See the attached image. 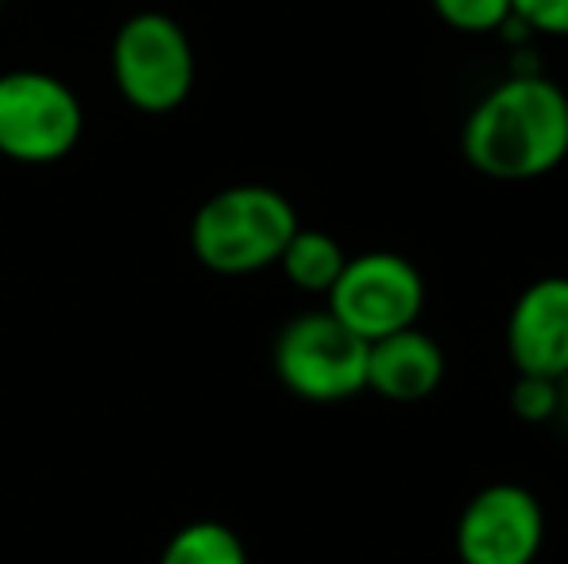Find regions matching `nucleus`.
Wrapping results in <instances>:
<instances>
[{
    "label": "nucleus",
    "instance_id": "obj_1",
    "mask_svg": "<svg viewBox=\"0 0 568 564\" xmlns=\"http://www.w3.org/2000/svg\"><path fill=\"white\" fill-rule=\"evenodd\" d=\"M460 151L495 182H530L568 158V93L546 74H510L468 113Z\"/></svg>",
    "mask_w": 568,
    "mask_h": 564
},
{
    "label": "nucleus",
    "instance_id": "obj_2",
    "mask_svg": "<svg viewBox=\"0 0 568 564\" xmlns=\"http://www.w3.org/2000/svg\"><path fill=\"white\" fill-rule=\"evenodd\" d=\"M298 233V209L271 186H229L197 205L190 221V252L213 275H255L275 267Z\"/></svg>",
    "mask_w": 568,
    "mask_h": 564
},
{
    "label": "nucleus",
    "instance_id": "obj_3",
    "mask_svg": "<svg viewBox=\"0 0 568 564\" xmlns=\"http://www.w3.org/2000/svg\"><path fill=\"white\" fill-rule=\"evenodd\" d=\"M109 62H113L116 93L148 116L174 113L194 93V43L186 28L166 12L128 16L113 35Z\"/></svg>",
    "mask_w": 568,
    "mask_h": 564
},
{
    "label": "nucleus",
    "instance_id": "obj_4",
    "mask_svg": "<svg viewBox=\"0 0 568 564\" xmlns=\"http://www.w3.org/2000/svg\"><path fill=\"white\" fill-rule=\"evenodd\" d=\"M275 376L306 402H344L367 391V340L341 325L329 309H310L278 329Z\"/></svg>",
    "mask_w": 568,
    "mask_h": 564
},
{
    "label": "nucleus",
    "instance_id": "obj_5",
    "mask_svg": "<svg viewBox=\"0 0 568 564\" xmlns=\"http://www.w3.org/2000/svg\"><path fill=\"white\" fill-rule=\"evenodd\" d=\"M85 113L78 93L47 70L0 74V155L20 166H51L78 147Z\"/></svg>",
    "mask_w": 568,
    "mask_h": 564
},
{
    "label": "nucleus",
    "instance_id": "obj_6",
    "mask_svg": "<svg viewBox=\"0 0 568 564\" xmlns=\"http://www.w3.org/2000/svg\"><path fill=\"white\" fill-rule=\"evenodd\" d=\"M325 298L329 314L372 345L418 325L426 309V279L398 252H364L344 264L341 279Z\"/></svg>",
    "mask_w": 568,
    "mask_h": 564
},
{
    "label": "nucleus",
    "instance_id": "obj_7",
    "mask_svg": "<svg viewBox=\"0 0 568 564\" xmlns=\"http://www.w3.org/2000/svg\"><path fill=\"white\" fill-rule=\"evenodd\" d=\"M460 564H534L546 545V506L523 483H487L456 519Z\"/></svg>",
    "mask_w": 568,
    "mask_h": 564
},
{
    "label": "nucleus",
    "instance_id": "obj_8",
    "mask_svg": "<svg viewBox=\"0 0 568 564\" xmlns=\"http://www.w3.org/2000/svg\"><path fill=\"white\" fill-rule=\"evenodd\" d=\"M507 352L518 376H568V279L546 275L515 298L507 317Z\"/></svg>",
    "mask_w": 568,
    "mask_h": 564
},
{
    "label": "nucleus",
    "instance_id": "obj_9",
    "mask_svg": "<svg viewBox=\"0 0 568 564\" xmlns=\"http://www.w3.org/2000/svg\"><path fill=\"white\" fill-rule=\"evenodd\" d=\"M445 352L418 325L367 345V391L390 402H422L442 387Z\"/></svg>",
    "mask_w": 568,
    "mask_h": 564
},
{
    "label": "nucleus",
    "instance_id": "obj_10",
    "mask_svg": "<svg viewBox=\"0 0 568 564\" xmlns=\"http://www.w3.org/2000/svg\"><path fill=\"white\" fill-rule=\"evenodd\" d=\"M344 264H348V256H344V248L329 233H322V228H302V225H298V233L286 240L283 256H278L283 275L306 294H329L333 283L341 279Z\"/></svg>",
    "mask_w": 568,
    "mask_h": 564
},
{
    "label": "nucleus",
    "instance_id": "obj_11",
    "mask_svg": "<svg viewBox=\"0 0 568 564\" xmlns=\"http://www.w3.org/2000/svg\"><path fill=\"white\" fill-rule=\"evenodd\" d=\"M159 564H247V550L236 530H229L225 522L202 519L174 530Z\"/></svg>",
    "mask_w": 568,
    "mask_h": 564
},
{
    "label": "nucleus",
    "instance_id": "obj_12",
    "mask_svg": "<svg viewBox=\"0 0 568 564\" xmlns=\"http://www.w3.org/2000/svg\"><path fill=\"white\" fill-rule=\"evenodd\" d=\"M437 20L464 35H484V31H503L510 20V0H429Z\"/></svg>",
    "mask_w": 568,
    "mask_h": 564
},
{
    "label": "nucleus",
    "instance_id": "obj_13",
    "mask_svg": "<svg viewBox=\"0 0 568 564\" xmlns=\"http://www.w3.org/2000/svg\"><path fill=\"white\" fill-rule=\"evenodd\" d=\"M510 410L530 425L554 422L561 414V383L541 376H518L510 387Z\"/></svg>",
    "mask_w": 568,
    "mask_h": 564
},
{
    "label": "nucleus",
    "instance_id": "obj_14",
    "mask_svg": "<svg viewBox=\"0 0 568 564\" xmlns=\"http://www.w3.org/2000/svg\"><path fill=\"white\" fill-rule=\"evenodd\" d=\"M510 20L538 35L568 39V0H510Z\"/></svg>",
    "mask_w": 568,
    "mask_h": 564
},
{
    "label": "nucleus",
    "instance_id": "obj_15",
    "mask_svg": "<svg viewBox=\"0 0 568 564\" xmlns=\"http://www.w3.org/2000/svg\"><path fill=\"white\" fill-rule=\"evenodd\" d=\"M557 418H568V376L561 379V414Z\"/></svg>",
    "mask_w": 568,
    "mask_h": 564
}]
</instances>
